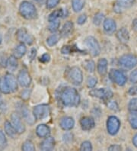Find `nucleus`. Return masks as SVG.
<instances>
[{
	"label": "nucleus",
	"mask_w": 137,
	"mask_h": 151,
	"mask_svg": "<svg viewBox=\"0 0 137 151\" xmlns=\"http://www.w3.org/2000/svg\"><path fill=\"white\" fill-rule=\"evenodd\" d=\"M55 98L62 107L75 108L80 104L81 98L75 88L69 86H61L55 92Z\"/></svg>",
	"instance_id": "nucleus-1"
},
{
	"label": "nucleus",
	"mask_w": 137,
	"mask_h": 151,
	"mask_svg": "<svg viewBox=\"0 0 137 151\" xmlns=\"http://www.w3.org/2000/svg\"><path fill=\"white\" fill-rule=\"evenodd\" d=\"M19 13L24 19L27 20L35 19L37 15L34 5L27 1H24L21 3L19 6Z\"/></svg>",
	"instance_id": "nucleus-2"
},
{
	"label": "nucleus",
	"mask_w": 137,
	"mask_h": 151,
	"mask_svg": "<svg viewBox=\"0 0 137 151\" xmlns=\"http://www.w3.org/2000/svg\"><path fill=\"white\" fill-rule=\"evenodd\" d=\"M66 78L73 85H81L83 81V73L82 70L78 66L71 67L66 72Z\"/></svg>",
	"instance_id": "nucleus-3"
},
{
	"label": "nucleus",
	"mask_w": 137,
	"mask_h": 151,
	"mask_svg": "<svg viewBox=\"0 0 137 151\" xmlns=\"http://www.w3.org/2000/svg\"><path fill=\"white\" fill-rule=\"evenodd\" d=\"M118 65L124 70H131L137 65V57L133 54H124L118 60Z\"/></svg>",
	"instance_id": "nucleus-4"
},
{
	"label": "nucleus",
	"mask_w": 137,
	"mask_h": 151,
	"mask_svg": "<svg viewBox=\"0 0 137 151\" xmlns=\"http://www.w3.org/2000/svg\"><path fill=\"white\" fill-rule=\"evenodd\" d=\"M51 112L50 107L47 104H41L35 106L33 109V114L35 119L44 120L47 118Z\"/></svg>",
	"instance_id": "nucleus-5"
},
{
	"label": "nucleus",
	"mask_w": 137,
	"mask_h": 151,
	"mask_svg": "<svg viewBox=\"0 0 137 151\" xmlns=\"http://www.w3.org/2000/svg\"><path fill=\"white\" fill-rule=\"evenodd\" d=\"M89 95L92 97L97 98L103 101H109L113 96V93L110 88H94L89 92Z\"/></svg>",
	"instance_id": "nucleus-6"
},
{
	"label": "nucleus",
	"mask_w": 137,
	"mask_h": 151,
	"mask_svg": "<svg viewBox=\"0 0 137 151\" xmlns=\"http://www.w3.org/2000/svg\"><path fill=\"white\" fill-rule=\"evenodd\" d=\"M84 42L86 47L89 49L90 53L93 57H98V55H100L101 49H100L98 41L95 37H92V36H88L85 39Z\"/></svg>",
	"instance_id": "nucleus-7"
},
{
	"label": "nucleus",
	"mask_w": 137,
	"mask_h": 151,
	"mask_svg": "<svg viewBox=\"0 0 137 151\" xmlns=\"http://www.w3.org/2000/svg\"><path fill=\"white\" fill-rule=\"evenodd\" d=\"M109 78L113 83H116L120 86H123L126 83L127 78L124 73L116 69H112L109 72Z\"/></svg>",
	"instance_id": "nucleus-8"
},
{
	"label": "nucleus",
	"mask_w": 137,
	"mask_h": 151,
	"mask_svg": "<svg viewBox=\"0 0 137 151\" xmlns=\"http://www.w3.org/2000/svg\"><path fill=\"white\" fill-rule=\"evenodd\" d=\"M121 127V122L116 116H110L107 120V130L109 134L116 135Z\"/></svg>",
	"instance_id": "nucleus-9"
},
{
	"label": "nucleus",
	"mask_w": 137,
	"mask_h": 151,
	"mask_svg": "<svg viewBox=\"0 0 137 151\" xmlns=\"http://www.w3.org/2000/svg\"><path fill=\"white\" fill-rule=\"evenodd\" d=\"M17 38L21 42L31 45L34 41V37L27 32V30L24 28H22L18 30L17 32Z\"/></svg>",
	"instance_id": "nucleus-10"
},
{
	"label": "nucleus",
	"mask_w": 137,
	"mask_h": 151,
	"mask_svg": "<svg viewBox=\"0 0 137 151\" xmlns=\"http://www.w3.org/2000/svg\"><path fill=\"white\" fill-rule=\"evenodd\" d=\"M17 79H18V83H19L22 87H28L31 85V77L27 70H20L18 73Z\"/></svg>",
	"instance_id": "nucleus-11"
},
{
	"label": "nucleus",
	"mask_w": 137,
	"mask_h": 151,
	"mask_svg": "<svg viewBox=\"0 0 137 151\" xmlns=\"http://www.w3.org/2000/svg\"><path fill=\"white\" fill-rule=\"evenodd\" d=\"M11 121L12 123V125L15 128L18 134H22L25 131V127L24 124L22 123V119L18 113H13L11 115Z\"/></svg>",
	"instance_id": "nucleus-12"
},
{
	"label": "nucleus",
	"mask_w": 137,
	"mask_h": 151,
	"mask_svg": "<svg viewBox=\"0 0 137 151\" xmlns=\"http://www.w3.org/2000/svg\"><path fill=\"white\" fill-rule=\"evenodd\" d=\"M17 109H18L20 114H22V116L27 121V123L33 124V122H34V120L35 119L34 116V114L33 115H31V114H30L29 110H28V109H27V106H26L25 105L22 103H18V105H17Z\"/></svg>",
	"instance_id": "nucleus-13"
},
{
	"label": "nucleus",
	"mask_w": 137,
	"mask_h": 151,
	"mask_svg": "<svg viewBox=\"0 0 137 151\" xmlns=\"http://www.w3.org/2000/svg\"><path fill=\"white\" fill-rule=\"evenodd\" d=\"M103 28H104V32L107 35H111L117 30V24L113 19L108 18V19H104V22H103Z\"/></svg>",
	"instance_id": "nucleus-14"
},
{
	"label": "nucleus",
	"mask_w": 137,
	"mask_h": 151,
	"mask_svg": "<svg viewBox=\"0 0 137 151\" xmlns=\"http://www.w3.org/2000/svg\"><path fill=\"white\" fill-rule=\"evenodd\" d=\"M80 126L83 131H91L95 126V120L93 118L89 116L83 117L80 119Z\"/></svg>",
	"instance_id": "nucleus-15"
},
{
	"label": "nucleus",
	"mask_w": 137,
	"mask_h": 151,
	"mask_svg": "<svg viewBox=\"0 0 137 151\" xmlns=\"http://www.w3.org/2000/svg\"><path fill=\"white\" fill-rule=\"evenodd\" d=\"M75 125V121L72 117L66 116L60 119V126L63 131H70Z\"/></svg>",
	"instance_id": "nucleus-16"
},
{
	"label": "nucleus",
	"mask_w": 137,
	"mask_h": 151,
	"mask_svg": "<svg viewBox=\"0 0 137 151\" xmlns=\"http://www.w3.org/2000/svg\"><path fill=\"white\" fill-rule=\"evenodd\" d=\"M55 140L53 137H47L40 144V149L44 151H50L54 149Z\"/></svg>",
	"instance_id": "nucleus-17"
},
{
	"label": "nucleus",
	"mask_w": 137,
	"mask_h": 151,
	"mask_svg": "<svg viewBox=\"0 0 137 151\" xmlns=\"http://www.w3.org/2000/svg\"><path fill=\"white\" fill-rule=\"evenodd\" d=\"M36 134L40 138H46L50 134V128L47 124H41L37 127Z\"/></svg>",
	"instance_id": "nucleus-18"
},
{
	"label": "nucleus",
	"mask_w": 137,
	"mask_h": 151,
	"mask_svg": "<svg viewBox=\"0 0 137 151\" xmlns=\"http://www.w3.org/2000/svg\"><path fill=\"white\" fill-rule=\"evenodd\" d=\"M73 29H74V24L72 22L68 21L64 25L62 26V29L60 31V36L62 37H68L72 34Z\"/></svg>",
	"instance_id": "nucleus-19"
},
{
	"label": "nucleus",
	"mask_w": 137,
	"mask_h": 151,
	"mask_svg": "<svg viewBox=\"0 0 137 151\" xmlns=\"http://www.w3.org/2000/svg\"><path fill=\"white\" fill-rule=\"evenodd\" d=\"M117 38L122 44H126L130 41V33L126 28L123 27L117 32Z\"/></svg>",
	"instance_id": "nucleus-20"
},
{
	"label": "nucleus",
	"mask_w": 137,
	"mask_h": 151,
	"mask_svg": "<svg viewBox=\"0 0 137 151\" xmlns=\"http://www.w3.org/2000/svg\"><path fill=\"white\" fill-rule=\"evenodd\" d=\"M5 79L7 82L8 85H9V88L11 90V92H16L17 89H18V83H17L16 78L12 75V74L7 73L5 76Z\"/></svg>",
	"instance_id": "nucleus-21"
},
{
	"label": "nucleus",
	"mask_w": 137,
	"mask_h": 151,
	"mask_svg": "<svg viewBox=\"0 0 137 151\" xmlns=\"http://www.w3.org/2000/svg\"><path fill=\"white\" fill-rule=\"evenodd\" d=\"M108 61L105 58H101L98 60L97 64L98 73L100 76H105L108 73Z\"/></svg>",
	"instance_id": "nucleus-22"
},
{
	"label": "nucleus",
	"mask_w": 137,
	"mask_h": 151,
	"mask_svg": "<svg viewBox=\"0 0 137 151\" xmlns=\"http://www.w3.org/2000/svg\"><path fill=\"white\" fill-rule=\"evenodd\" d=\"M64 17H66V14L65 10H63L62 9H57L54 10L53 12H52L50 14H49V17H48V21L49 22H53V21L57 20L60 18H64Z\"/></svg>",
	"instance_id": "nucleus-23"
},
{
	"label": "nucleus",
	"mask_w": 137,
	"mask_h": 151,
	"mask_svg": "<svg viewBox=\"0 0 137 151\" xmlns=\"http://www.w3.org/2000/svg\"><path fill=\"white\" fill-rule=\"evenodd\" d=\"M4 129H5V131L6 133L9 135L10 137L11 138H15V137L17 136V131L15 130V128L14 127V126L11 124V123L8 121H6L4 124Z\"/></svg>",
	"instance_id": "nucleus-24"
},
{
	"label": "nucleus",
	"mask_w": 137,
	"mask_h": 151,
	"mask_svg": "<svg viewBox=\"0 0 137 151\" xmlns=\"http://www.w3.org/2000/svg\"><path fill=\"white\" fill-rule=\"evenodd\" d=\"M128 122L133 129H137V111H130L128 114Z\"/></svg>",
	"instance_id": "nucleus-25"
},
{
	"label": "nucleus",
	"mask_w": 137,
	"mask_h": 151,
	"mask_svg": "<svg viewBox=\"0 0 137 151\" xmlns=\"http://www.w3.org/2000/svg\"><path fill=\"white\" fill-rule=\"evenodd\" d=\"M83 53V51L79 50L75 45H65L61 49V53L62 54H70L72 53Z\"/></svg>",
	"instance_id": "nucleus-26"
},
{
	"label": "nucleus",
	"mask_w": 137,
	"mask_h": 151,
	"mask_svg": "<svg viewBox=\"0 0 137 151\" xmlns=\"http://www.w3.org/2000/svg\"><path fill=\"white\" fill-rule=\"evenodd\" d=\"M26 52H27V48L24 43H22V44H18V46H16V47L14 49L13 53H14V56L16 57L17 58H22L26 54Z\"/></svg>",
	"instance_id": "nucleus-27"
},
{
	"label": "nucleus",
	"mask_w": 137,
	"mask_h": 151,
	"mask_svg": "<svg viewBox=\"0 0 137 151\" xmlns=\"http://www.w3.org/2000/svg\"><path fill=\"white\" fill-rule=\"evenodd\" d=\"M85 1V0H72V6L75 12H79L84 8Z\"/></svg>",
	"instance_id": "nucleus-28"
},
{
	"label": "nucleus",
	"mask_w": 137,
	"mask_h": 151,
	"mask_svg": "<svg viewBox=\"0 0 137 151\" xmlns=\"http://www.w3.org/2000/svg\"><path fill=\"white\" fill-rule=\"evenodd\" d=\"M136 0H117L116 5L121 9H128L133 6Z\"/></svg>",
	"instance_id": "nucleus-29"
},
{
	"label": "nucleus",
	"mask_w": 137,
	"mask_h": 151,
	"mask_svg": "<svg viewBox=\"0 0 137 151\" xmlns=\"http://www.w3.org/2000/svg\"><path fill=\"white\" fill-rule=\"evenodd\" d=\"M18 63L17 57L15 56H11L9 57V60H8V67L11 71H15L18 68Z\"/></svg>",
	"instance_id": "nucleus-30"
},
{
	"label": "nucleus",
	"mask_w": 137,
	"mask_h": 151,
	"mask_svg": "<svg viewBox=\"0 0 137 151\" xmlns=\"http://www.w3.org/2000/svg\"><path fill=\"white\" fill-rule=\"evenodd\" d=\"M84 68L88 73H93L95 70V63L91 60H88L84 62Z\"/></svg>",
	"instance_id": "nucleus-31"
},
{
	"label": "nucleus",
	"mask_w": 137,
	"mask_h": 151,
	"mask_svg": "<svg viewBox=\"0 0 137 151\" xmlns=\"http://www.w3.org/2000/svg\"><path fill=\"white\" fill-rule=\"evenodd\" d=\"M0 91L4 93V94H9L11 92V90L9 88V85H8L6 80L4 79H2V80H0Z\"/></svg>",
	"instance_id": "nucleus-32"
},
{
	"label": "nucleus",
	"mask_w": 137,
	"mask_h": 151,
	"mask_svg": "<svg viewBox=\"0 0 137 151\" xmlns=\"http://www.w3.org/2000/svg\"><path fill=\"white\" fill-rule=\"evenodd\" d=\"M59 39H60V37L57 35H52L47 38L46 41H47L48 46L53 47L58 43Z\"/></svg>",
	"instance_id": "nucleus-33"
},
{
	"label": "nucleus",
	"mask_w": 137,
	"mask_h": 151,
	"mask_svg": "<svg viewBox=\"0 0 137 151\" xmlns=\"http://www.w3.org/2000/svg\"><path fill=\"white\" fill-rule=\"evenodd\" d=\"M104 15L101 12H98L97 14H95V16L93 18V24L96 26L100 25V24L104 22Z\"/></svg>",
	"instance_id": "nucleus-34"
},
{
	"label": "nucleus",
	"mask_w": 137,
	"mask_h": 151,
	"mask_svg": "<svg viewBox=\"0 0 137 151\" xmlns=\"http://www.w3.org/2000/svg\"><path fill=\"white\" fill-rule=\"evenodd\" d=\"M22 150L24 151H34L35 150V147L33 142L31 140H26L22 144Z\"/></svg>",
	"instance_id": "nucleus-35"
},
{
	"label": "nucleus",
	"mask_w": 137,
	"mask_h": 151,
	"mask_svg": "<svg viewBox=\"0 0 137 151\" xmlns=\"http://www.w3.org/2000/svg\"><path fill=\"white\" fill-rule=\"evenodd\" d=\"M60 25V22H59L58 20L50 22L49 26H48V30L50 32H52V33H55V32H57L59 30Z\"/></svg>",
	"instance_id": "nucleus-36"
},
{
	"label": "nucleus",
	"mask_w": 137,
	"mask_h": 151,
	"mask_svg": "<svg viewBox=\"0 0 137 151\" xmlns=\"http://www.w3.org/2000/svg\"><path fill=\"white\" fill-rule=\"evenodd\" d=\"M92 149H93L92 144H91V142L88 141V140L82 142L80 146V150L82 151H91L92 150Z\"/></svg>",
	"instance_id": "nucleus-37"
},
{
	"label": "nucleus",
	"mask_w": 137,
	"mask_h": 151,
	"mask_svg": "<svg viewBox=\"0 0 137 151\" xmlns=\"http://www.w3.org/2000/svg\"><path fill=\"white\" fill-rule=\"evenodd\" d=\"M86 83H87V86L89 88H92L97 85L98 83V79H96L94 76H89L87 79V81H86Z\"/></svg>",
	"instance_id": "nucleus-38"
},
{
	"label": "nucleus",
	"mask_w": 137,
	"mask_h": 151,
	"mask_svg": "<svg viewBox=\"0 0 137 151\" xmlns=\"http://www.w3.org/2000/svg\"><path fill=\"white\" fill-rule=\"evenodd\" d=\"M108 107L109 108L110 110L113 111H120V108L116 101H108Z\"/></svg>",
	"instance_id": "nucleus-39"
},
{
	"label": "nucleus",
	"mask_w": 137,
	"mask_h": 151,
	"mask_svg": "<svg viewBox=\"0 0 137 151\" xmlns=\"http://www.w3.org/2000/svg\"><path fill=\"white\" fill-rule=\"evenodd\" d=\"M7 146V139L5 134L2 131H0V149H4Z\"/></svg>",
	"instance_id": "nucleus-40"
},
{
	"label": "nucleus",
	"mask_w": 137,
	"mask_h": 151,
	"mask_svg": "<svg viewBox=\"0 0 137 151\" xmlns=\"http://www.w3.org/2000/svg\"><path fill=\"white\" fill-rule=\"evenodd\" d=\"M129 111H137V98L132 99L128 104Z\"/></svg>",
	"instance_id": "nucleus-41"
},
{
	"label": "nucleus",
	"mask_w": 137,
	"mask_h": 151,
	"mask_svg": "<svg viewBox=\"0 0 137 151\" xmlns=\"http://www.w3.org/2000/svg\"><path fill=\"white\" fill-rule=\"evenodd\" d=\"M8 60H9V58L5 54H1L0 55V66L2 68L7 67Z\"/></svg>",
	"instance_id": "nucleus-42"
},
{
	"label": "nucleus",
	"mask_w": 137,
	"mask_h": 151,
	"mask_svg": "<svg viewBox=\"0 0 137 151\" xmlns=\"http://www.w3.org/2000/svg\"><path fill=\"white\" fill-rule=\"evenodd\" d=\"M60 2V0H47V8L49 9H53Z\"/></svg>",
	"instance_id": "nucleus-43"
},
{
	"label": "nucleus",
	"mask_w": 137,
	"mask_h": 151,
	"mask_svg": "<svg viewBox=\"0 0 137 151\" xmlns=\"http://www.w3.org/2000/svg\"><path fill=\"white\" fill-rule=\"evenodd\" d=\"M130 81L131 83H137V70H133L130 74Z\"/></svg>",
	"instance_id": "nucleus-44"
},
{
	"label": "nucleus",
	"mask_w": 137,
	"mask_h": 151,
	"mask_svg": "<svg viewBox=\"0 0 137 151\" xmlns=\"http://www.w3.org/2000/svg\"><path fill=\"white\" fill-rule=\"evenodd\" d=\"M30 95H31V90L27 88V89H24L21 92V98L23 100H27L29 99Z\"/></svg>",
	"instance_id": "nucleus-45"
},
{
	"label": "nucleus",
	"mask_w": 137,
	"mask_h": 151,
	"mask_svg": "<svg viewBox=\"0 0 137 151\" xmlns=\"http://www.w3.org/2000/svg\"><path fill=\"white\" fill-rule=\"evenodd\" d=\"M50 59H51V57L49 54H44L40 57V61L43 63H49L50 61Z\"/></svg>",
	"instance_id": "nucleus-46"
},
{
	"label": "nucleus",
	"mask_w": 137,
	"mask_h": 151,
	"mask_svg": "<svg viewBox=\"0 0 137 151\" xmlns=\"http://www.w3.org/2000/svg\"><path fill=\"white\" fill-rule=\"evenodd\" d=\"M86 21H87V15L85 14H83V15H81L78 18V19H77V23L79 25H82V24H84L85 23Z\"/></svg>",
	"instance_id": "nucleus-47"
},
{
	"label": "nucleus",
	"mask_w": 137,
	"mask_h": 151,
	"mask_svg": "<svg viewBox=\"0 0 137 151\" xmlns=\"http://www.w3.org/2000/svg\"><path fill=\"white\" fill-rule=\"evenodd\" d=\"M128 94L130 95V96H136V95H137V83H135V85L129 88Z\"/></svg>",
	"instance_id": "nucleus-48"
},
{
	"label": "nucleus",
	"mask_w": 137,
	"mask_h": 151,
	"mask_svg": "<svg viewBox=\"0 0 137 151\" xmlns=\"http://www.w3.org/2000/svg\"><path fill=\"white\" fill-rule=\"evenodd\" d=\"M108 150L110 151H119V150H122V147L121 145H118V144H112L108 147Z\"/></svg>",
	"instance_id": "nucleus-49"
},
{
	"label": "nucleus",
	"mask_w": 137,
	"mask_h": 151,
	"mask_svg": "<svg viewBox=\"0 0 137 151\" xmlns=\"http://www.w3.org/2000/svg\"><path fill=\"white\" fill-rule=\"evenodd\" d=\"M37 55V50L35 48H32L31 50V53L29 54V58L31 60H33L35 59V57H36Z\"/></svg>",
	"instance_id": "nucleus-50"
},
{
	"label": "nucleus",
	"mask_w": 137,
	"mask_h": 151,
	"mask_svg": "<svg viewBox=\"0 0 137 151\" xmlns=\"http://www.w3.org/2000/svg\"><path fill=\"white\" fill-rule=\"evenodd\" d=\"M132 28H133V31H135L136 32H137V18L133 21V23H132Z\"/></svg>",
	"instance_id": "nucleus-51"
},
{
	"label": "nucleus",
	"mask_w": 137,
	"mask_h": 151,
	"mask_svg": "<svg viewBox=\"0 0 137 151\" xmlns=\"http://www.w3.org/2000/svg\"><path fill=\"white\" fill-rule=\"evenodd\" d=\"M132 141H133V144L134 145V147L137 148V134H136L134 135L133 137V140H132Z\"/></svg>",
	"instance_id": "nucleus-52"
},
{
	"label": "nucleus",
	"mask_w": 137,
	"mask_h": 151,
	"mask_svg": "<svg viewBox=\"0 0 137 151\" xmlns=\"http://www.w3.org/2000/svg\"><path fill=\"white\" fill-rule=\"evenodd\" d=\"M34 1H36V2H40V3H41V2H44V0H34Z\"/></svg>",
	"instance_id": "nucleus-53"
},
{
	"label": "nucleus",
	"mask_w": 137,
	"mask_h": 151,
	"mask_svg": "<svg viewBox=\"0 0 137 151\" xmlns=\"http://www.w3.org/2000/svg\"><path fill=\"white\" fill-rule=\"evenodd\" d=\"M2 96H1V95H0V105L2 104Z\"/></svg>",
	"instance_id": "nucleus-54"
},
{
	"label": "nucleus",
	"mask_w": 137,
	"mask_h": 151,
	"mask_svg": "<svg viewBox=\"0 0 137 151\" xmlns=\"http://www.w3.org/2000/svg\"><path fill=\"white\" fill-rule=\"evenodd\" d=\"M2 35H0V44H1V43H2Z\"/></svg>",
	"instance_id": "nucleus-55"
}]
</instances>
